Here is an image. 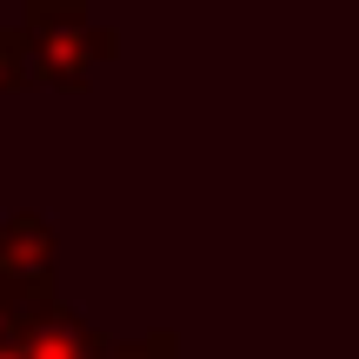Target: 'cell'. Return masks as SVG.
Wrapping results in <instances>:
<instances>
[{
    "label": "cell",
    "mask_w": 359,
    "mask_h": 359,
    "mask_svg": "<svg viewBox=\"0 0 359 359\" xmlns=\"http://www.w3.org/2000/svg\"><path fill=\"white\" fill-rule=\"evenodd\" d=\"M13 346H20V359H100L107 333L87 313H74L67 299H47L13 326Z\"/></svg>",
    "instance_id": "3957f363"
},
{
    "label": "cell",
    "mask_w": 359,
    "mask_h": 359,
    "mask_svg": "<svg viewBox=\"0 0 359 359\" xmlns=\"http://www.w3.org/2000/svg\"><path fill=\"white\" fill-rule=\"evenodd\" d=\"M34 87V74H27V40L20 27H0V93H20Z\"/></svg>",
    "instance_id": "5b68a950"
},
{
    "label": "cell",
    "mask_w": 359,
    "mask_h": 359,
    "mask_svg": "<svg viewBox=\"0 0 359 359\" xmlns=\"http://www.w3.org/2000/svg\"><path fill=\"white\" fill-rule=\"evenodd\" d=\"M100 359H180V339L167 326H154V333H140V339H107Z\"/></svg>",
    "instance_id": "277c9868"
},
{
    "label": "cell",
    "mask_w": 359,
    "mask_h": 359,
    "mask_svg": "<svg viewBox=\"0 0 359 359\" xmlns=\"http://www.w3.org/2000/svg\"><path fill=\"white\" fill-rule=\"evenodd\" d=\"M20 40H27V74L47 87L74 93L93 80V67L120 53L114 27H93L87 0H27L20 7Z\"/></svg>",
    "instance_id": "6da1fadb"
},
{
    "label": "cell",
    "mask_w": 359,
    "mask_h": 359,
    "mask_svg": "<svg viewBox=\"0 0 359 359\" xmlns=\"http://www.w3.org/2000/svg\"><path fill=\"white\" fill-rule=\"evenodd\" d=\"M60 240L40 213H13L0 226V326H20L34 306L60 299Z\"/></svg>",
    "instance_id": "7a4b0ae2"
},
{
    "label": "cell",
    "mask_w": 359,
    "mask_h": 359,
    "mask_svg": "<svg viewBox=\"0 0 359 359\" xmlns=\"http://www.w3.org/2000/svg\"><path fill=\"white\" fill-rule=\"evenodd\" d=\"M0 359H20V346H13V333H0Z\"/></svg>",
    "instance_id": "8992f818"
}]
</instances>
